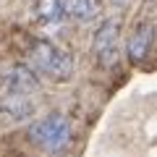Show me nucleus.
Segmentation results:
<instances>
[{
	"instance_id": "obj_2",
	"label": "nucleus",
	"mask_w": 157,
	"mask_h": 157,
	"mask_svg": "<svg viewBox=\"0 0 157 157\" xmlns=\"http://www.w3.org/2000/svg\"><path fill=\"white\" fill-rule=\"evenodd\" d=\"M29 139H32L34 147H39L45 152H60L71 141V121L60 113L45 115L29 126Z\"/></svg>"
},
{
	"instance_id": "obj_1",
	"label": "nucleus",
	"mask_w": 157,
	"mask_h": 157,
	"mask_svg": "<svg viewBox=\"0 0 157 157\" xmlns=\"http://www.w3.org/2000/svg\"><path fill=\"white\" fill-rule=\"evenodd\" d=\"M29 66L34 73H42L47 78H55V81H68L73 76V58L50 39H39L32 45Z\"/></svg>"
},
{
	"instance_id": "obj_6",
	"label": "nucleus",
	"mask_w": 157,
	"mask_h": 157,
	"mask_svg": "<svg viewBox=\"0 0 157 157\" xmlns=\"http://www.w3.org/2000/svg\"><path fill=\"white\" fill-rule=\"evenodd\" d=\"M66 16L73 21H89L94 16V0H66Z\"/></svg>"
},
{
	"instance_id": "obj_4",
	"label": "nucleus",
	"mask_w": 157,
	"mask_h": 157,
	"mask_svg": "<svg viewBox=\"0 0 157 157\" xmlns=\"http://www.w3.org/2000/svg\"><path fill=\"white\" fill-rule=\"evenodd\" d=\"M152 39H155V24H152V16H147L144 21H139L131 29V37H128V58L134 63H141L149 55Z\"/></svg>"
},
{
	"instance_id": "obj_3",
	"label": "nucleus",
	"mask_w": 157,
	"mask_h": 157,
	"mask_svg": "<svg viewBox=\"0 0 157 157\" xmlns=\"http://www.w3.org/2000/svg\"><path fill=\"white\" fill-rule=\"evenodd\" d=\"M92 50H94V58L100 66L113 68L121 58V26L118 21H105L100 24L94 34V42H92Z\"/></svg>"
},
{
	"instance_id": "obj_5",
	"label": "nucleus",
	"mask_w": 157,
	"mask_h": 157,
	"mask_svg": "<svg viewBox=\"0 0 157 157\" xmlns=\"http://www.w3.org/2000/svg\"><path fill=\"white\" fill-rule=\"evenodd\" d=\"M39 16L45 24H58L66 18V0H39Z\"/></svg>"
}]
</instances>
